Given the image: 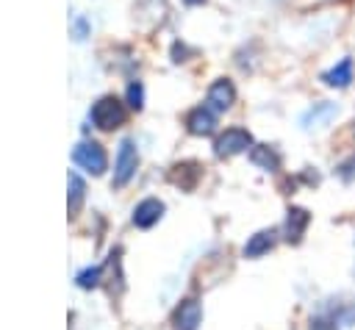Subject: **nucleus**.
Here are the masks:
<instances>
[{
	"instance_id": "f257e3e1",
	"label": "nucleus",
	"mask_w": 355,
	"mask_h": 330,
	"mask_svg": "<svg viewBox=\"0 0 355 330\" xmlns=\"http://www.w3.org/2000/svg\"><path fill=\"white\" fill-rule=\"evenodd\" d=\"M125 116H128V108L114 94H103L89 111V119L97 130H116L119 125H125Z\"/></svg>"
},
{
	"instance_id": "f03ea898",
	"label": "nucleus",
	"mask_w": 355,
	"mask_h": 330,
	"mask_svg": "<svg viewBox=\"0 0 355 330\" xmlns=\"http://www.w3.org/2000/svg\"><path fill=\"white\" fill-rule=\"evenodd\" d=\"M250 147H252V133L247 128H239V125L236 128H225L214 141V153L219 158H233L239 153H247Z\"/></svg>"
},
{
	"instance_id": "7ed1b4c3",
	"label": "nucleus",
	"mask_w": 355,
	"mask_h": 330,
	"mask_svg": "<svg viewBox=\"0 0 355 330\" xmlns=\"http://www.w3.org/2000/svg\"><path fill=\"white\" fill-rule=\"evenodd\" d=\"M136 166H139V150H136V141L133 139H122L119 141V150H116V161H114V186L122 189L133 175H136Z\"/></svg>"
},
{
	"instance_id": "20e7f679",
	"label": "nucleus",
	"mask_w": 355,
	"mask_h": 330,
	"mask_svg": "<svg viewBox=\"0 0 355 330\" xmlns=\"http://www.w3.org/2000/svg\"><path fill=\"white\" fill-rule=\"evenodd\" d=\"M233 103H236V83L225 75L211 80V86L205 92V105L214 108L216 114H225L227 108H233Z\"/></svg>"
},
{
	"instance_id": "39448f33",
	"label": "nucleus",
	"mask_w": 355,
	"mask_h": 330,
	"mask_svg": "<svg viewBox=\"0 0 355 330\" xmlns=\"http://www.w3.org/2000/svg\"><path fill=\"white\" fill-rule=\"evenodd\" d=\"M72 158H75V164H78L80 169H86V172H92V175H103V172H105V164H108L105 150H103V144H97V141H80V144L75 147Z\"/></svg>"
},
{
	"instance_id": "423d86ee",
	"label": "nucleus",
	"mask_w": 355,
	"mask_h": 330,
	"mask_svg": "<svg viewBox=\"0 0 355 330\" xmlns=\"http://www.w3.org/2000/svg\"><path fill=\"white\" fill-rule=\"evenodd\" d=\"M319 80L327 89H347V86H352V80H355V61H352V55H344L341 61H336L330 69H324L319 75Z\"/></svg>"
},
{
	"instance_id": "0eeeda50",
	"label": "nucleus",
	"mask_w": 355,
	"mask_h": 330,
	"mask_svg": "<svg viewBox=\"0 0 355 330\" xmlns=\"http://www.w3.org/2000/svg\"><path fill=\"white\" fill-rule=\"evenodd\" d=\"M216 125H219V114L214 108H208L205 103L191 108L189 116H186V130L191 136H211L216 130Z\"/></svg>"
},
{
	"instance_id": "6e6552de",
	"label": "nucleus",
	"mask_w": 355,
	"mask_h": 330,
	"mask_svg": "<svg viewBox=\"0 0 355 330\" xmlns=\"http://www.w3.org/2000/svg\"><path fill=\"white\" fill-rule=\"evenodd\" d=\"M338 116V105L336 103H330V100H319V103H313L305 114H302V128H324V125H330L333 119Z\"/></svg>"
},
{
	"instance_id": "1a4fd4ad",
	"label": "nucleus",
	"mask_w": 355,
	"mask_h": 330,
	"mask_svg": "<svg viewBox=\"0 0 355 330\" xmlns=\"http://www.w3.org/2000/svg\"><path fill=\"white\" fill-rule=\"evenodd\" d=\"M200 322H202V308L197 299H183L175 311V319H172L175 330H197Z\"/></svg>"
},
{
	"instance_id": "9d476101",
	"label": "nucleus",
	"mask_w": 355,
	"mask_h": 330,
	"mask_svg": "<svg viewBox=\"0 0 355 330\" xmlns=\"http://www.w3.org/2000/svg\"><path fill=\"white\" fill-rule=\"evenodd\" d=\"M161 214H164V202L155 200V197H147V200H141V202L133 208V225L147 230V227H153V225L161 219Z\"/></svg>"
},
{
	"instance_id": "9b49d317",
	"label": "nucleus",
	"mask_w": 355,
	"mask_h": 330,
	"mask_svg": "<svg viewBox=\"0 0 355 330\" xmlns=\"http://www.w3.org/2000/svg\"><path fill=\"white\" fill-rule=\"evenodd\" d=\"M277 241V233L269 227V230H258L255 236H250V241L244 244V258H261L266 255Z\"/></svg>"
},
{
	"instance_id": "f8f14e48",
	"label": "nucleus",
	"mask_w": 355,
	"mask_h": 330,
	"mask_svg": "<svg viewBox=\"0 0 355 330\" xmlns=\"http://www.w3.org/2000/svg\"><path fill=\"white\" fill-rule=\"evenodd\" d=\"M308 222H311V214L305 208H288V216H286V241L297 244L302 238Z\"/></svg>"
},
{
	"instance_id": "ddd939ff",
	"label": "nucleus",
	"mask_w": 355,
	"mask_h": 330,
	"mask_svg": "<svg viewBox=\"0 0 355 330\" xmlns=\"http://www.w3.org/2000/svg\"><path fill=\"white\" fill-rule=\"evenodd\" d=\"M250 161H252L255 166L266 169V172L280 169V155H277V150L269 147V144H252V147H250Z\"/></svg>"
},
{
	"instance_id": "4468645a",
	"label": "nucleus",
	"mask_w": 355,
	"mask_h": 330,
	"mask_svg": "<svg viewBox=\"0 0 355 330\" xmlns=\"http://www.w3.org/2000/svg\"><path fill=\"white\" fill-rule=\"evenodd\" d=\"M83 191H86L83 180H80L75 172H69V197H67L69 214H78V208H80V202H83Z\"/></svg>"
},
{
	"instance_id": "2eb2a0df",
	"label": "nucleus",
	"mask_w": 355,
	"mask_h": 330,
	"mask_svg": "<svg viewBox=\"0 0 355 330\" xmlns=\"http://www.w3.org/2000/svg\"><path fill=\"white\" fill-rule=\"evenodd\" d=\"M125 103H128V108H133V111H141V108H144V83H141V80H130V83H128V89H125Z\"/></svg>"
},
{
	"instance_id": "dca6fc26",
	"label": "nucleus",
	"mask_w": 355,
	"mask_h": 330,
	"mask_svg": "<svg viewBox=\"0 0 355 330\" xmlns=\"http://www.w3.org/2000/svg\"><path fill=\"white\" fill-rule=\"evenodd\" d=\"M100 275H103L100 266H94V269H83V272L78 275V286H80V288H92V286L100 283Z\"/></svg>"
},
{
	"instance_id": "f3484780",
	"label": "nucleus",
	"mask_w": 355,
	"mask_h": 330,
	"mask_svg": "<svg viewBox=\"0 0 355 330\" xmlns=\"http://www.w3.org/2000/svg\"><path fill=\"white\" fill-rule=\"evenodd\" d=\"M72 36H75L78 42H83V39L89 36V19H86V17H75V19H72Z\"/></svg>"
},
{
	"instance_id": "a211bd4d",
	"label": "nucleus",
	"mask_w": 355,
	"mask_h": 330,
	"mask_svg": "<svg viewBox=\"0 0 355 330\" xmlns=\"http://www.w3.org/2000/svg\"><path fill=\"white\" fill-rule=\"evenodd\" d=\"M336 324H338V319H333V316H313L311 319V330H338Z\"/></svg>"
},
{
	"instance_id": "6ab92c4d",
	"label": "nucleus",
	"mask_w": 355,
	"mask_h": 330,
	"mask_svg": "<svg viewBox=\"0 0 355 330\" xmlns=\"http://www.w3.org/2000/svg\"><path fill=\"white\" fill-rule=\"evenodd\" d=\"M186 53H189V50H186V44H183V42H175V44H172V61H175V64L186 61V58H183Z\"/></svg>"
},
{
	"instance_id": "aec40b11",
	"label": "nucleus",
	"mask_w": 355,
	"mask_h": 330,
	"mask_svg": "<svg viewBox=\"0 0 355 330\" xmlns=\"http://www.w3.org/2000/svg\"><path fill=\"white\" fill-rule=\"evenodd\" d=\"M183 3H186V6H191V8H194V6H205V3H208V0H183Z\"/></svg>"
},
{
	"instance_id": "412c9836",
	"label": "nucleus",
	"mask_w": 355,
	"mask_h": 330,
	"mask_svg": "<svg viewBox=\"0 0 355 330\" xmlns=\"http://www.w3.org/2000/svg\"><path fill=\"white\" fill-rule=\"evenodd\" d=\"M313 3H341V0H313Z\"/></svg>"
}]
</instances>
